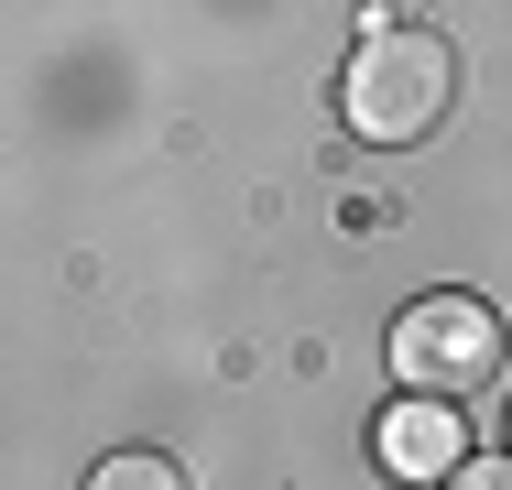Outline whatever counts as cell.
I'll use <instances>...</instances> for the list:
<instances>
[{
  "label": "cell",
  "mask_w": 512,
  "mask_h": 490,
  "mask_svg": "<svg viewBox=\"0 0 512 490\" xmlns=\"http://www.w3.org/2000/svg\"><path fill=\"white\" fill-rule=\"evenodd\" d=\"M447 98H458V55H447L425 22H371V33H360V55H349V77H338L349 131H360V142H382V153L425 142V131L447 120Z\"/></svg>",
  "instance_id": "cell-1"
},
{
  "label": "cell",
  "mask_w": 512,
  "mask_h": 490,
  "mask_svg": "<svg viewBox=\"0 0 512 490\" xmlns=\"http://www.w3.org/2000/svg\"><path fill=\"white\" fill-rule=\"evenodd\" d=\"M393 382L436 392V403H469V392L502 382V316L480 294H414L393 316Z\"/></svg>",
  "instance_id": "cell-2"
},
{
  "label": "cell",
  "mask_w": 512,
  "mask_h": 490,
  "mask_svg": "<svg viewBox=\"0 0 512 490\" xmlns=\"http://www.w3.org/2000/svg\"><path fill=\"white\" fill-rule=\"evenodd\" d=\"M371 447H382L393 480H458V469H469V425H458V403H436V392H404V403L371 425Z\"/></svg>",
  "instance_id": "cell-3"
},
{
  "label": "cell",
  "mask_w": 512,
  "mask_h": 490,
  "mask_svg": "<svg viewBox=\"0 0 512 490\" xmlns=\"http://www.w3.org/2000/svg\"><path fill=\"white\" fill-rule=\"evenodd\" d=\"M88 490H186V469H175V458H153V447H120V458L88 469Z\"/></svg>",
  "instance_id": "cell-4"
},
{
  "label": "cell",
  "mask_w": 512,
  "mask_h": 490,
  "mask_svg": "<svg viewBox=\"0 0 512 490\" xmlns=\"http://www.w3.org/2000/svg\"><path fill=\"white\" fill-rule=\"evenodd\" d=\"M447 490H512V458H469V469H458Z\"/></svg>",
  "instance_id": "cell-5"
},
{
  "label": "cell",
  "mask_w": 512,
  "mask_h": 490,
  "mask_svg": "<svg viewBox=\"0 0 512 490\" xmlns=\"http://www.w3.org/2000/svg\"><path fill=\"white\" fill-rule=\"evenodd\" d=\"M382 11H414V0H382Z\"/></svg>",
  "instance_id": "cell-6"
}]
</instances>
